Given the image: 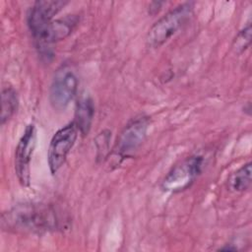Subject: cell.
Wrapping results in <instances>:
<instances>
[{
	"label": "cell",
	"mask_w": 252,
	"mask_h": 252,
	"mask_svg": "<svg viewBox=\"0 0 252 252\" xmlns=\"http://www.w3.org/2000/svg\"><path fill=\"white\" fill-rule=\"evenodd\" d=\"M110 132L108 130H103L100 132L94 140L95 147L97 150V158H104L105 154L108 151V146H109V141H110Z\"/></svg>",
	"instance_id": "5bb4252c"
},
{
	"label": "cell",
	"mask_w": 252,
	"mask_h": 252,
	"mask_svg": "<svg viewBox=\"0 0 252 252\" xmlns=\"http://www.w3.org/2000/svg\"><path fill=\"white\" fill-rule=\"evenodd\" d=\"M36 131L32 123L29 124L15 151V172L20 184L28 187L31 181V160L35 148Z\"/></svg>",
	"instance_id": "52a82bcc"
},
{
	"label": "cell",
	"mask_w": 252,
	"mask_h": 252,
	"mask_svg": "<svg viewBox=\"0 0 252 252\" xmlns=\"http://www.w3.org/2000/svg\"><path fill=\"white\" fill-rule=\"evenodd\" d=\"M251 24L249 23L246 27H244L234 37L232 42V47L237 54H241L243 51H245L251 42Z\"/></svg>",
	"instance_id": "4fadbf2b"
},
{
	"label": "cell",
	"mask_w": 252,
	"mask_h": 252,
	"mask_svg": "<svg viewBox=\"0 0 252 252\" xmlns=\"http://www.w3.org/2000/svg\"><path fill=\"white\" fill-rule=\"evenodd\" d=\"M149 118L139 116L133 118L121 131L117 138L114 154L121 160L135 152L144 142L149 128Z\"/></svg>",
	"instance_id": "ba28073f"
},
{
	"label": "cell",
	"mask_w": 252,
	"mask_h": 252,
	"mask_svg": "<svg viewBox=\"0 0 252 252\" xmlns=\"http://www.w3.org/2000/svg\"><path fill=\"white\" fill-rule=\"evenodd\" d=\"M193 3H183L162 16L149 30L147 43L150 47L158 48L174 35L190 19Z\"/></svg>",
	"instance_id": "7a4b0ae2"
},
{
	"label": "cell",
	"mask_w": 252,
	"mask_h": 252,
	"mask_svg": "<svg viewBox=\"0 0 252 252\" xmlns=\"http://www.w3.org/2000/svg\"><path fill=\"white\" fill-rule=\"evenodd\" d=\"M204 158L201 156H191L174 165L161 182L165 192L178 193L189 188L202 171Z\"/></svg>",
	"instance_id": "277c9868"
},
{
	"label": "cell",
	"mask_w": 252,
	"mask_h": 252,
	"mask_svg": "<svg viewBox=\"0 0 252 252\" xmlns=\"http://www.w3.org/2000/svg\"><path fill=\"white\" fill-rule=\"evenodd\" d=\"M161 5H162V2H153V3H151L150 6H149V13L152 14V15L157 14L159 11Z\"/></svg>",
	"instance_id": "9a60e30c"
},
{
	"label": "cell",
	"mask_w": 252,
	"mask_h": 252,
	"mask_svg": "<svg viewBox=\"0 0 252 252\" xmlns=\"http://www.w3.org/2000/svg\"><path fill=\"white\" fill-rule=\"evenodd\" d=\"M78 79L67 67L59 69L51 83L49 101L53 109L64 111L77 94Z\"/></svg>",
	"instance_id": "8992f818"
},
{
	"label": "cell",
	"mask_w": 252,
	"mask_h": 252,
	"mask_svg": "<svg viewBox=\"0 0 252 252\" xmlns=\"http://www.w3.org/2000/svg\"><path fill=\"white\" fill-rule=\"evenodd\" d=\"M94 115V101L90 95H82L76 104L74 124L76 125L78 131L86 136L89 134L92 126V122Z\"/></svg>",
	"instance_id": "30bf717a"
},
{
	"label": "cell",
	"mask_w": 252,
	"mask_h": 252,
	"mask_svg": "<svg viewBox=\"0 0 252 252\" xmlns=\"http://www.w3.org/2000/svg\"><path fill=\"white\" fill-rule=\"evenodd\" d=\"M78 132L74 122H71L53 135L47 152V161L52 174L57 173L65 163L68 154L75 145Z\"/></svg>",
	"instance_id": "5b68a950"
},
{
	"label": "cell",
	"mask_w": 252,
	"mask_h": 252,
	"mask_svg": "<svg viewBox=\"0 0 252 252\" xmlns=\"http://www.w3.org/2000/svg\"><path fill=\"white\" fill-rule=\"evenodd\" d=\"M78 22L79 18L77 16L69 15L62 19L51 21L39 30L32 32L38 54L48 61L53 56L52 44L69 36Z\"/></svg>",
	"instance_id": "3957f363"
},
{
	"label": "cell",
	"mask_w": 252,
	"mask_h": 252,
	"mask_svg": "<svg viewBox=\"0 0 252 252\" xmlns=\"http://www.w3.org/2000/svg\"><path fill=\"white\" fill-rule=\"evenodd\" d=\"M2 108H1V124L4 125L9 121L18 109L19 99L16 91L12 87H7L1 93Z\"/></svg>",
	"instance_id": "7c38bea8"
},
{
	"label": "cell",
	"mask_w": 252,
	"mask_h": 252,
	"mask_svg": "<svg viewBox=\"0 0 252 252\" xmlns=\"http://www.w3.org/2000/svg\"><path fill=\"white\" fill-rule=\"evenodd\" d=\"M251 171L250 161L243 164L228 177V188L234 192H242L247 190L251 185Z\"/></svg>",
	"instance_id": "8fae6325"
},
{
	"label": "cell",
	"mask_w": 252,
	"mask_h": 252,
	"mask_svg": "<svg viewBox=\"0 0 252 252\" xmlns=\"http://www.w3.org/2000/svg\"><path fill=\"white\" fill-rule=\"evenodd\" d=\"M61 0L36 1L28 14V26L31 32H33L52 21V18L67 4Z\"/></svg>",
	"instance_id": "9c48e42d"
},
{
	"label": "cell",
	"mask_w": 252,
	"mask_h": 252,
	"mask_svg": "<svg viewBox=\"0 0 252 252\" xmlns=\"http://www.w3.org/2000/svg\"><path fill=\"white\" fill-rule=\"evenodd\" d=\"M55 210L43 204H21L2 215V227L17 232L41 233L58 227Z\"/></svg>",
	"instance_id": "6da1fadb"
},
{
	"label": "cell",
	"mask_w": 252,
	"mask_h": 252,
	"mask_svg": "<svg viewBox=\"0 0 252 252\" xmlns=\"http://www.w3.org/2000/svg\"><path fill=\"white\" fill-rule=\"evenodd\" d=\"M220 250H230V251H234V250H236V248H235V247H230V246H228V247H221Z\"/></svg>",
	"instance_id": "2e32d148"
}]
</instances>
